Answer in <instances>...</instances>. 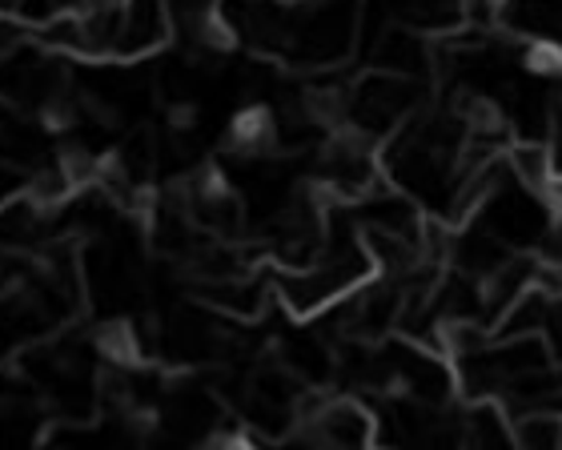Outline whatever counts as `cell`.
I'll return each instance as SVG.
<instances>
[{
	"mask_svg": "<svg viewBox=\"0 0 562 450\" xmlns=\"http://www.w3.org/2000/svg\"><path fill=\"white\" fill-rule=\"evenodd\" d=\"M422 85L418 77H402V72L370 69L362 81L350 85L346 97V125L374 142H386L418 113Z\"/></svg>",
	"mask_w": 562,
	"mask_h": 450,
	"instance_id": "6da1fadb",
	"label": "cell"
},
{
	"mask_svg": "<svg viewBox=\"0 0 562 450\" xmlns=\"http://www.w3.org/2000/svg\"><path fill=\"white\" fill-rule=\"evenodd\" d=\"M317 181L329 198L338 202H358L366 193L382 185V149L374 137L341 125V130L326 133V145L317 154Z\"/></svg>",
	"mask_w": 562,
	"mask_h": 450,
	"instance_id": "7a4b0ae2",
	"label": "cell"
},
{
	"mask_svg": "<svg viewBox=\"0 0 562 450\" xmlns=\"http://www.w3.org/2000/svg\"><path fill=\"white\" fill-rule=\"evenodd\" d=\"M293 427H297V442L305 447H370L378 442L374 410L350 394L305 398Z\"/></svg>",
	"mask_w": 562,
	"mask_h": 450,
	"instance_id": "3957f363",
	"label": "cell"
},
{
	"mask_svg": "<svg viewBox=\"0 0 562 450\" xmlns=\"http://www.w3.org/2000/svg\"><path fill=\"white\" fill-rule=\"evenodd\" d=\"M491 16L518 45L562 53V0H491Z\"/></svg>",
	"mask_w": 562,
	"mask_h": 450,
	"instance_id": "277c9868",
	"label": "cell"
},
{
	"mask_svg": "<svg viewBox=\"0 0 562 450\" xmlns=\"http://www.w3.org/2000/svg\"><path fill=\"white\" fill-rule=\"evenodd\" d=\"M281 367L290 370L302 386H317V382H326L334 374V355L314 330H293L281 342Z\"/></svg>",
	"mask_w": 562,
	"mask_h": 450,
	"instance_id": "5b68a950",
	"label": "cell"
},
{
	"mask_svg": "<svg viewBox=\"0 0 562 450\" xmlns=\"http://www.w3.org/2000/svg\"><path fill=\"white\" fill-rule=\"evenodd\" d=\"M89 0H12V12L21 16L24 24H33V29H41V24L57 21V16H69V12H81Z\"/></svg>",
	"mask_w": 562,
	"mask_h": 450,
	"instance_id": "8992f818",
	"label": "cell"
}]
</instances>
